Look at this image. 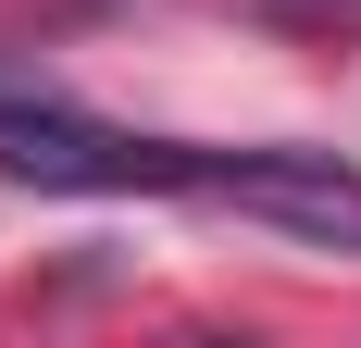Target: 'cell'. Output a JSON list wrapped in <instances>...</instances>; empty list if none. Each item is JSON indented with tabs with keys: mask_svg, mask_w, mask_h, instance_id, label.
<instances>
[{
	"mask_svg": "<svg viewBox=\"0 0 361 348\" xmlns=\"http://www.w3.org/2000/svg\"><path fill=\"white\" fill-rule=\"evenodd\" d=\"M0 174H25V187H75V199H125V187H187L200 149L87 125V112H63V100H0Z\"/></svg>",
	"mask_w": 361,
	"mask_h": 348,
	"instance_id": "cell-1",
	"label": "cell"
},
{
	"mask_svg": "<svg viewBox=\"0 0 361 348\" xmlns=\"http://www.w3.org/2000/svg\"><path fill=\"white\" fill-rule=\"evenodd\" d=\"M187 199H224L250 224H274V237H312V249L361 261V174L336 149H200Z\"/></svg>",
	"mask_w": 361,
	"mask_h": 348,
	"instance_id": "cell-2",
	"label": "cell"
},
{
	"mask_svg": "<svg viewBox=\"0 0 361 348\" xmlns=\"http://www.w3.org/2000/svg\"><path fill=\"white\" fill-rule=\"evenodd\" d=\"M250 25H287V37H361V0H237Z\"/></svg>",
	"mask_w": 361,
	"mask_h": 348,
	"instance_id": "cell-3",
	"label": "cell"
}]
</instances>
